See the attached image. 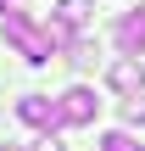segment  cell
<instances>
[{
	"mask_svg": "<svg viewBox=\"0 0 145 151\" xmlns=\"http://www.w3.org/2000/svg\"><path fill=\"white\" fill-rule=\"evenodd\" d=\"M0 28H6V39H11L34 67H39V62H50V50H56V45H50V34H45V28H34L22 11H6V17H0Z\"/></svg>",
	"mask_w": 145,
	"mask_h": 151,
	"instance_id": "cell-1",
	"label": "cell"
},
{
	"mask_svg": "<svg viewBox=\"0 0 145 151\" xmlns=\"http://www.w3.org/2000/svg\"><path fill=\"white\" fill-rule=\"evenodd\" d=\"M56 106H61V123H67V129H84V123H95V112H101L95 90H84V84H73Z\"/></svg>",
	"mask_w": 145,
	"mask_h": 151,
	"instance_id": "cell-2",
	"label": "cell"
},
{
	"mask_svg": "<svg viewBox=\"0 0 145 151\" xmlns=\"http://www.w3.org/2000/svg\"><path fill=\"white\" fill-rule=\"evenodd\" d=\"M17 118H22L28 129H45V134L61 129V106H56L50 95H22V101H17Z\"/></svg>",
	"mask_w": 145,
	"mask_h": 151,
	"instance_id": "cell-3",
	"label": "cell"
},
{
	"mask_svg": "<svg viewBox=\"0 0 145 151\" xmlns=\"http://www.w3.org/2000/svg\"><path fill=\"white\" fill-rule=\"evenodd\" d=\"M117 50H123L129 62L145 50V6H140V11H123V17H117Z\"/></svg>",
	"mask_w": 145,
	"mask_h": 151,
	"instance_id": "cell-4",
	"label": "cell"
},
{
	"mask_svg": "<svg viewBox=\"0 0 145 151\" xmlns=\"http://www.w3.org/2000/svg\"><path fill=\"white\" fill-rule=\"evenodd\" d=\"M106 84H112L117 95H140V84H145V67L123 56V62H112V73H106Z\"/></svg>",
	"mask_w": 145,
	"mask_h": 151,
	"instance_id": "cell-5",
	"label": "cell"
},
{
	"mask_svg": "<svg viewBox=\"0 0 145 151\" xmlns=\"http://www.w3.org/2000/svg\"><path fill=\"white\" fill-rule=\"evenodd\" d=\"M56 22L73 34V28H84V22H89V6H84V0H61V6H56Z\"/></svg>",
	"mask_w": 145,
	"mask_h": 151,
	"instance_id": "cell-6",
	"label": "cell"
},
{
	"mask_svg": "<svg viewBox=\"0 0 145 151\" xmlns=\"http://www.w3.org/2000/svg\"><path fill=\"white\" fill-rule=\"evenodd\" d=\"M101 151H145V146H134V134H123V129H112V134L101 140Z\"/></svg>",
	"mask_w": 145,
	"mask_h": 151,
	"instance_id": "cell-7",
	"label": "cell"
},
{
	"mask_svg": "<svg viewBox=\"0 0 145 151\" xmlns=\"http://www.w3.org/2000/svg\"><path fill=\"white\" fill-rule=\"evenodd\" d=\"M123 123H129V129H145V106H140V101L123 106Z\"/></svg>",
	"mask_w": 145,
	"mask_h": 151,
	"instance_id": "cell-8",
	"label": "cell"
}]
</instances>
